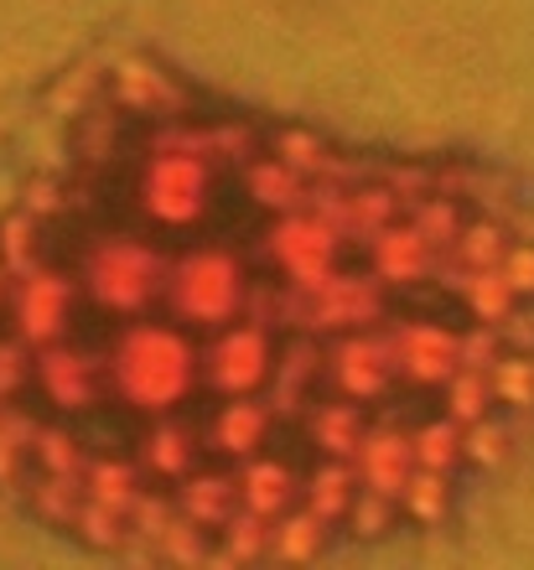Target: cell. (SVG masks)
<instances>
[{
	"label": "cell",
	"mask_w": 534,
	"mask_h": 570,
	"mask_svg": "<svg viewBox=\"0 0 534 570\" xmlns=\"http://www.w3.org/2000/svg\"><path fill=\"white\" fill-rule=\"evenodd\" d=\"M0 171V498L162 566L420 534L534 435V208L94 52Z\"/></svg>",
	"instance_id": "1"
}]
</instances>
